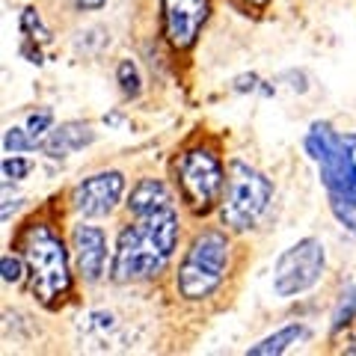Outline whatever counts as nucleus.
<instances>
[{
  "label": "nucleus",
  "instance_id": "17",
  "mask_svg": "<svg viewBox=\"0 0 356 356\" xmlns=\"http://www.w3.org/2000/svg\"><path fill=\"white\" fill-rule=\"evenodd\" d=\"M3 149L6 154H21V152H33L36 149V140L27 134V128H9L3 134Z\"/></svg>",
  "mask_w": 356,
  "mask_h": 356
},
{
  "label": "nucleus",
  "instance_id": "11",
  "mask_svg": "<svg viewBox=\"0 0 356 356\" xmlns=\"http://www.w3.org/2000/svg\"><path fill=\"white\" fill-rule=\"evenodd\" d=\"M92 143H95V131L89 128L86 122H63V125L51 128V134L42 140V149L48 158L63 161L74 152L92 146Z\"/></svg>",
  "mask_w": 356,
  "mask_h": 356
},
{
  "label": "nucleus",
  "instance_id": "19",
  "mask_svg": "<svg viewBox=\"0 0 356 356\" xmlns=\"http://www.w3.org/2000/svg\"><path fill=\"white\" fill-rule=\"evenodd\" d=\"M0 273H3L6 285H18L24 280V264H21V259H15V255H3V259H0Z\"/></svg>",
  "mask_w": 356,
  "mask_h": 356
},
{
  "label": "nucleus",
  "instance_id": "16",
  "mask_svg": "<svg viewBox=\"0 0 356 356\" xmlns=\"http://www.w3.org/2000/svg\"><path fill=\"white\" fill-rule=\"evenodd\" d=\"M116 81L122 86V92H125L128 98H137L140 89H143V77H140V69L134 60H122L119 69H116Z\"/></svg>",
  "mask_w": 356,
  "mask_h": 356
},
{
  "label": "nucleus",
  "instance_id": "23",
  "mask_svg": "<svg viewBox=\"0 0 356 356\" xmlns=\"http://www.w3.org/2000/svg\"><path fill=\"white\" fill-rule=\"evenodd\" d=\"M247 3H252V6H264L267 0H247Z\"/></svg>",
  "mask_w": 356,
  "mask_h": 356
},
{
  "label": "nucleus",
  "instance_id": "4",
  "mask_svg": "<svg viewBox=\"0 0 356 356\" xmlns=\"http://www.w3.org/2000/svg\"><path fill=\"white\" fill-rule=\"evenodd\" d=\"M229 270V238L211 229L196 235L191 250L184 252L175 273V288L184 300H205L220 288Z\"/></svg>",
  "mask_w": 356,
  "mask_h": 356
},
{
  "label": "nucleus",
  "instance_id": "6",
  "mask_svg": "<svg viewBox=\"0 0 356 356\" xmlns=\"http://www.w3.org/2000/svg\"><path fill=\"white\" fill-rule=\"evenodd\" d=\"M175 170L184 202L191 205L193 214H208L214 202H220L222 187H226L220 158L211 149H191L178 158Z\"/></svg>",
  "mask_w": 356,
  "mask_h": 356
},
{
  "label": "nucleus",
  "instance_id": "8",
  "mask_svg": "<svg viewBox=\"0 0 356 356\" xmlns=\"http://www.w3.org/2000/svg\"><path fill=\"white\" fill-rule=\"evenodd\" d=\"M122 193H125V175L122 172L116 170L95 172L74 187L72 208L81 217H107V214H113Z\"/></svg>",
  "mask_w": 356,
  "mask_h": 356
},
{
  "label": "nucleus",
  "instance_id": "12",
  "mask_svg": "<svg viewBox=\"0 0 356 356\" xmlns=\"http://www.w3.org/2000/svg\"><path fill=\"white\" fill-rule=\"evenodd\" d=\"M170 202H172V196L163 187V181H158V178H143L128 196V211L131 214H146V211L163 208Z\"/></svg>",
  "mask_w": 356,
  "mask_h": 356
},
{
  "label": "nucleus",
  "instance_id": "10",
  "mask_svg": "<svg viewBox=\"0 0 356 356\" xmlns=\"http://www.w3.org/2000/svg\"><path fill=\"white\" fill-rule=\"evenodd\" d=\"M74 255H77V270L86 282H98L104 276L107 264V235L98 226H74Z\"/></svg>",
  "mask_w": 356,
  "mask_h": 356
},
{
  "label": "nucleus",
  "instance_id": "7",
  "mask_svg": "<svg viewBox=\"0 0 356 356\" xmlns=\"http://www.w3.org/2000/svg\"><path fill=\"white\" fill-rule=\"evenodd\" d=\"M324 273V243L318 238H303L288 247L273 267V294L297 297L309 291Z\"/></svg>",
  "mask_w": 356,
  "mask_h": 356
},
{
  "label": "nucleus",
  "instance_id": "2",
  "mask_svg": "<svg viewBox=\"0 0 356 356\" xmlns=\"http://www.w3.org/2000/svg\"><path fill=\"white\" fill-rule=\"evenodd\" d=\"M356 134H336L327 122H315L306 134V152L318 163L330 208L344 226L356 232Z\"/></svg>",
  "mask_w": 356,
  "mask_h": 356
},
{
  "label": "nucleus",
  "instance_id": "5",
  "mask_svg": "<svg viewBox=\"0 0 356 356\" xmlns=\"http://www.w3.org/2000/svg\"><path fill=\"white\" fill-rule=\"evenodd\" d=\"M273 199V184L267 178L252 170L243 161L229 163V178H226V196H222V226L232 232H247L264 217L267 205Z\"/></svg>",
  "mask_w": 356,
  "mask_h": 356
},
{
  "label": "nucleus",
  "instance_id": "3",
  "mask_svg": "<svg viewBox=\"0 0 356 356\" xmlns=\"http://www.w3.org/2000/svg\"><path fill=\"white\" fill-rule=\"evenodd\" d=\"M24 259L30 264V280L33 294L39 303L54 306L63 300L72 288V270H69V252H65L63 241L54 235L51 226L44 222H33L24 232Z\"/></svg>",
  "mask_w": 356,
  "mask_h": 356
},
{
  "label": "nucleus",
  "instance_id": "18",
  "mask_svg": "<svg viewBox=\"0 0 356 356\" xmlns=\"http://www.w3.org/2000/svg\"><path fill=\"white\" fill-rule=\"evenodd\" d=\"M51 125H54V113L48 107H39L36 113H30V119H27V134L33 140H42L44 134L51 131Z\"/></svg>",
  "mask_w": 356,
  "mask_h": 356
},
{
  "label": "nucleus",
  "instance_id": "20",
  "mask_svg": "<svg viewBox=\"0 0 356 356\" xmlns=\"http://www.w3.org/2000/svg\"><path fill=\"white\" fill-rule=\"evenodd\" d=\"M30 170H33V161H27V158H6L3 161V178L6 181H21L24 175H30Z\"/></svg>",
  "mask_w": 356,
  "mask_h": 356
},
{
  "label": "nucleus",
  "instance_id": "21",
  "mask_svg": "<svg viewBox=\"0 0 356 356\" xmlns=\"http://www.w3.org/2000/svg\"><path fill=\"white\" fill-rule=\"evenodd\" d=\"M235 89L238 92H247V89H259V77L255 74H241L235 81Z\"/></svg>",
  "mask_w": 356,
  "mask_h": 356
},
{
  "label": "nucleus",
  "instance_id": "22",
  "mask_svg": "<svg viewBox=\"0 0 356 356\" xmlns=\"http://www.w3.org/2000/svg\"><path fill=\"white\" fill-rule=\"evenodd\" d=\"M107 3V0H74L77 9H102Z\"/></svg>",
  "mask_w": 356,
  "mask_h": 356
},
{
  "label": "nucleus",
  "instance_id": "14",
  "mask_svg": "<svg viewBox=\"0 0 356 356\" xmlns=\"http://www.w3.org/2000/svg\"><path fill=\"white\" fill-rule=\"evenodd\" d=\"M116 318L110 312H89L86 318H81V332H83V341L92 344V348H107V341H113V332H116Z\"/></svg>",
  "mask_w": 356,
  "mask_h": 356
},
{
  "label": "nucleus",
  "instance_id": "13",
  "mask_svg": "<svg viewBox=\"0 0 356 356\" xmlns=\"http://www.w3.org/2000/svg\"><path fill=\"white\" fill-rule=\"evenodd\" d=\"M303 339H309V330H306L303 324H288V327H282L280 332L267 336L264 341L252 344L247 353H250V356H280V353H285V350H291V344L303 341Z\"/></svg>",
  "mask_w": 356,
  "mask_h": 356
},
{
  "label": "nucleus",
  "instance_id": "9",
  "mask_svg": "<svg viewBox=\"0 0 356 356\" xmlns=\"http://www.w3.org/2000/svg\"><path fill=\"white\" fill-rule=\"evenodd\" d=\"M163 13V36L172 48L184 51L196 42L199 30L205 27L211 3L208 0H161Z\"/></svg>",
  "mask_w": 356,
  "mask_h": 356
},
{
  "label": "nucleus",
  "instance_id": "15",
  "mask_svg": "<svg viewBox=\"0 0 356 356\" xmlns=\"http://www.w3.org/2000/svg\"><path fill=\"white\" fill-rule=\"evenodd\" d=\"M356 315V285H344V291L336 303V312H332V324L330 332H339L341 327H348Z\"/></svg>",
  "mask_w": 356,
  "mask_h": 356
},
{
  "label": "nucleus",
  "instance_id": "1",
  "mask_svg": "<svg viewBox=\"0 0 356 356\" xmlns=\"http://www.w3.org/2000/svg\"><path fill=\"white\" fill-rule=\"evenodd\" d=\"M175 247H178V214L172 202L146 211V214H134V222L128 229H122L119 235L110 276H113V282L154 280L158 273L166 270Z\"/></svg>",
  "mask_w": 356,
  "mask_h": 356
}]
</instances>
